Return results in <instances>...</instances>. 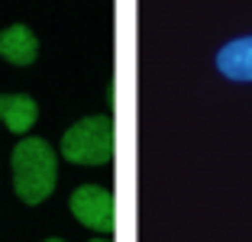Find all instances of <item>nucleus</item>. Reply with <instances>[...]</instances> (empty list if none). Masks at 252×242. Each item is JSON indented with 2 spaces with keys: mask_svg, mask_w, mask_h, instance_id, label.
<instances>
[{
  "mask_svg": "<svg viewBox=\"0 0 252 242\" xmlns=\"http://www.w3.org/2000/svg\"><path fill=\"white\" fill-rule=\"evenodd\" d=\"M13 168V191L26 207H36L49 200V194L59 184V152L49 146V139L23 136L10 158Z\"/></svg>",
  "mask_w": 252,
  "mask_h": 242,
  "instance_id": "nucleus-1",
  "label": "nucleus"
},
{
  "mask_svg": "<svg viewBox=\"0 0 252 242\" xmlns=\"http://www.w3.org/2000/svg\"><path fill=\"white\" fill-rule=\"evenodd\" d=\"M59 152L71 165H107L113 158V123H110V117L97 113V117L78 120L62 136Z\"/></svg>",
  "mask_w": 252,
  "mask_h": 242,
  "instance_id": "nucleus-2",
  "label": "nucleus"
},
{
  "mask_svg": "<svg viewBox=\"0 0 252 242\" xmlns=\"http://www.w3.org/2000/svg\"><path fill=\"white\" fill-rule=\"evenodd\" d=\"M74 220L81 226L94 229V233H113V223H117V207H113V194L100 184H81L74 187L71 197H68Z\"/></svg>",
  "mask_w": 252,
  "mask_h": 242,
  "instance_id": "nucleus-3",
  "label": "nucleus"
},
{
  "mask_svg": "<svg viewBox=\"0 0 252 242\" xmlns=\"http://www.w3.org/2000/svg\"><path fill=\"white\" fill-rule=\"evenodd\" d=\"M36 55H39V39L30 26L13 23L7 30H0V59H7L16 68H26L36 61Z\"/></svg>",
  "mask_w": 252,
  "mask_h": 242,
  "instance_id": "nucleus-4",
  "label": "nucleus"
},
{
  "mask_svg": "<svg viewBox=\"0 0 252 242\" xmlns=\"http://www.w3.org/2000/svg\"><path fill=\"white\" fill-rule=\"evenodd\" d=\"M36 120H39V103L30 94H0V123L10 132L26 136L36 126Z\"/></svg>",
  "mask_w": 252,
  "mask_h": 242,
  "instance_id": "nucleus-5",
  "label": "nucleus"
},
{
  "mask_svg": "<svg viewBox=\"0 0 252 242\" xmlns=\"http://www.w3.org/2000/svg\"><path fill=\"white\" fill-rule=\"evenodd\" d=\"M217 68L230 81H252V36L233 39L217 52Z\"/></svg>",
  "mask_w": 252,
  "mask_h": 242,
  "instance_id": "nucleus-6",
  "label": "nucleus"
},
{
  "mask_svg": "<svg viewBox=\"0 0 252 242\" xmlns=\"http://www.w3.org/2000/svg\"><path fill=\"white\" fill-rule=\"evenodd\" d=\"M91 242H110V239H107V236H104V239H91Z\"/></svg>",
  "mask_w": 252,
  "mask_h": 242,
  "instance_id": "nucleus-7",
  "label": "nucleus"
},
{
  "mask_svg": "<svg viewBox=\"0 0 252 242\" xmlns=\"http://www.w3.org/2000/svg\"><path fill=\"white\" fill-rule=\"evenodd\" d=\"M45 242H65V239H45Z\"/></svg>",
  "mask_w": 252,
  "mask_h": 242,
  "instance_id": "nucleus-8",
  "label": "nucleus"
}]
</instances>
